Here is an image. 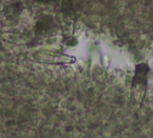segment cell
I'll return each instance as SVG.
<instances>
[{
	"label": "cell",
	"instance_id": "obj_2",
	"mask_svg": "<svg viewBox=\"0 0 153 138\" xmlns=\"http://www.w3.org/2000/svg\"><path fill=\"white\" fill-rule=\"evenodd\" d=\"M74 10V2L73 0H63L62 1V11L65 13H71Z\"/></svg>",
	"mask_w": 153,
	"mask_h": 138
},
{
	"label": "cell",
	"instance_id": "obj_1",
	"mask_svg": "<svg viewBox=\"0 0 153 138\" xmlns=\"http://www.w3.org/2000/svg\"><path fill=\"white\" fill-rule=\"evenodd\" d=\"M147 72H148V66L146 64L137 65L136 66V70H135L134 78H133V83L134 84H143V83H146Z\"/></svg>",
	"mask_w": 153,
	"mask_h": 138
},
{
	"label": "cell",
	"instance_id": "obj_3",
	"mask_svg": "<svg viewBox=\"0 0 153 138\" xmlns=\"http://www.w3.org/2000/svg\"><path fill=\"white\" fill-rule=\"evenodd\" d=\"M42 2H50V1H55V0H39Z\"/></svg>",
	"mask_w": 153,
	"mask_h": 138
}]
</instances>
